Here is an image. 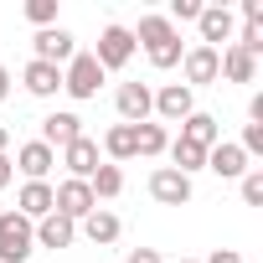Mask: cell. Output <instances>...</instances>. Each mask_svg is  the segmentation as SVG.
<instances>
[{
  "instance_id": "1",
  "label": "cell",
  "mask_w": 263,
  "mask_h": 263,
  "mask_svg": "<svg viewBox=\"0 0 263 263\" xmlns=\"http://www.w3.org/2000/svg\"><path fill=\"white\" fill-rule=\"evenodd\" d=\"M140 42H145L155 67H176L181 62V36H176V26L165 16H140Z\"/></svg>"
},
{
  "instance_id": "2",
  "label": "cell",
  "mask_w": 263,
  "mask_h": 263,
  "mask_svg": "<svg viewBox=\"0 0 263 263\" xmlns=\"http://www.w3.org/2000/svg\"><path fill=\"white\" fill-rule=\"evenodd\" d=\"M36 248V222L21 212H0V263H26Z\"/></svg>"
},
{
  "instance_id": "3",
  "label": "cell",
  "mask_w": 263,
  "mask_h": 263,
  "mask_svg": "<svg viewBox=\"0 0 263 263\" xmlns=\"http://www.w3.org/2000/svg\"><path fill=\"white\" fill-rule=\"evenodd\" d=\"M52 212L67 217V222H83L88 212H98V196L88 191V181H72V176H67V181L52 191Z\"/></svg>"
},
{
  "instance_id": "4",
  "label": "cell",
  "mask_w": 263,
  "mask_h": 263,
  "mask_svg": "<svg viewBox=\"0 0 263 263\" xmlns=\"http://www.w3.org/2000/svg\"><path fill=\"white\" fill-rule=\"evenodd\" d=\"M98 83H103V67L93 62V52H72V62H67V72H62V88H67L72 98H93Z\"/></svg>"
},
{
  "instance_id": "5",
  "label": "cell",
  "mask_w": 263,
  "mask_h": 263,
  "mask_svg": "<svg viewBox=\"0 0 263 263\" xmlns=\"http://www.w3.org/2000/svg\"><path fill=\"white\" fill-rule=\"evenodd\" d=\"M129 57H135V31H124V26H103V36H98V52H93V62L108 72V67H124Z\"/></svg>"
},
{
  "instance_id": "6",
  "label": "cell",
  "mask_w": 263,
  "mask_h": 263,
  "mask_svg": "<svg viewBox=\"0 0 263 263\" xmlns=\"http://www.w3.org/2000/svg\"><path fill=\"white\" fill-rule=\"evenodd\" d=\"M150 196H155L160 206H186V201H191V176H181V171L160 165V171L150 176Z\"/></svg>"
},
{
  "instance_id": "7",
  "label": "cell",
  "mask_w": 263,
  "mask_h": 263,
  "mask_svg": "<svg viewBox=\"0 0 263 263\" xmlns=\"http://www.w3.org/2000/svg\"><path fill=\"white\" fill-rule=\"evenodd\" d=\"M72 140H83V119L78 114H47L42 119V145L47 150H67Z\"/></svg>"
},
{
  "instance_id": "8",
  "label": "cell",
  "mask_w": 263,
  "mask_h": 263,
  "mask_svg": "<svg viewBox=\"0 0 263 263\" xmlns=\"http://www.w3.org/2000/svg\"><path fill=\"white\" fill-rule=\"evenodd\" d=\"M155 114H160V119H171V124L191 119V114H196V103H191V88H186V83H165V88L155 93Z\"/></svg>"
},
{
  "instance_id": "9",
  "label": "cell",
  "mask_w": 263,
  "mask_h": 263,
  "mask_svg": "<svg viewBox=\"0 0 263 263\" xmlns=\"http://www.w3.org/2000/svg\"><path fill=\"white\" fill-rule=\"evenodd\" d=\"M150 108H155V93L145 83H124L119 88V114L124 124H150Z\"/></svg>"
},
{
  "instance_id": "10",
  "label": "cell",
  "mask_w": 263,
  "mask_h": 263,
  "mask_svg": "<svg viewBox=\"0 0 263 263\" xmlns=\"http://www.w3.org/2000/svg\"><path fill=\"white\" fill-rule=\"evenodd\" d=\"M36 62H52V67H62V62H72V36L62 31V26H47V31H36Z\"/></svg>"
},
{
  "instance_id": "11",
  "label": "cell",
  "mask_w": 263,
  "mask_h": 263,
  "mask_svg": "<svg viewBox=\"0 0 263 263\" xmlns=\"http://www.w3.org/2000/svg\"><path fill=\"white\" fill-rule=\"evenodd\" d=\"M181 62H186V83H217L222 78V52L217 47H191Z\"/></svg>"
},
{
  "instance_id": "12",
  "label": "cell",
  "mask_w": 263,
  "mask_h": 263,
  "mask_svg": "<svg viewBox=\"0 0 263 263\" xmlns=\"http://www.w3.org/2000/svg\"><path fill=\"white\" fill-rule=\"evenodd\" d=\"M21 83H26V93L31 98H52L57 88H62V67H52V62H26V72H21Z\"/></svg>"
},
{
  "instance_id": "13",
  "label": "cell",
  "mask_w": 263,
  "mask_h": 263,
  "mask_svg": "<svg viewBox=\"0 0 263 263\" xmlns=\"http://www.w3.org/2000/svg\"><path fill=\"white\" fill-rule=\"evenodd\" d=\"M206 171H217L222 181H237V176H248V155H242L237 145H227V140H222V145H212V150H206Z\"/></svg>"
},
{
  "instance_id": "14",
  "label": "cell",
  "mask_w": 263,
  "mask_h": 263,
  "mask_svg": "<svg viewBox=\"0 0 263 263\" xmlns=\"http://www.w3.org/2000/svg\"><path fill=\"white\" fill-rule=\"evenodd\" d=\"M196 26H201V47H217V42L232 36V11L227 6H201Z\"/></svg>"
},
{
  "instance_id": "15",
  "label": "cell",
  "mask_w": 263,
  "mask_h": 263,
  "mask_svg": "<svg viewBox=\"0 0 263 263\" xmlns=\"http://www.w3.org/2000/svg\"><path fill=\"white\" fill-rule=\"evenodd\" d=\"M62 165L72 171V181H88V176L98 171V145H93L88 135H83V140H72V145L62 150Z\"/></svg>"
},
{
  "instance_id": "16",
  "label": "cell",
  "mask_w": 263,
  "mask_h": 263,
  "mask_svg": "<svg viewBox=\"0 0 263 263\" xmlns=\"http://www.w3.org/2000/svg\"><path fill=\"white\" fill-rule=\"evenodd\" d=\"M16 212H21L26 222H42V217L52 212V186H47V181H26L21 196H16Z\"/></svg>"
},
{
  "instance_id": "17",
  "label": "cell",
  "mask_w": 263,
  "mask_h": 263,
  "mask_svg": "<svg viewBox=\"0 0 263 263\" xmlns=\"http://www.w3.org/2000/svg\"><path fill=\"white\" fill-rule=\"evenodd\" d=\"M72 237H78V227H72L67 217H57V212H47V217L36 222V242H42V248H67Z\"/></svg>"
},
{
  "instance_id": "18",
  "label": "cell",
  "mask_w": 263,
  "mask_h": 263,
  "mask_svg": "<svg viewBox=\"0 0 263 263\" xmlns=\"http://www.w3.org/2000/svg\"><path fill=\"white\" fill-rule=\"evenodd\" d=\"M181 140H191V145L212 150V145H222V129H217V119H212V114H191V119L181 124Z\"/></svg>"
},
{
  "instance_id": "19",
  "label": "cell",
  "mask_w": 263,
  "mask_h": 263,
  "mask_svg": "<svg viewBox=\"0 0 263 263\" xmlns=\"http://www.w3.org/2000/svg\"><path fill=\"white\" fill-rule=\"evenodd\" d=\"M16 160H21L26 181H42V176L52 171V160H57V155H52V150H47L42 140H31V145H21V155H16Z\"/></svg>"
},
{
  "instance_id": "20",
  "label": "cell",
  "mask_w": 263,
  "mask_h": 263,
  "mask_svg": "<svg viewBox=\"0 0 263 263\" xmlns=\"http://www.w3.org/2000/svg\"><path fill=\"white\" fill-rule=\"evenodd\" d=\"M222 72H227L232 83H253V72H258V57H248L242 47H227V52H222Z\"/></svg>"
},
{
  "instance_id": "21",
  "label": "cell",
  "mask_w": 263,
  "mask_h": 263,
  "mask_svg": "<svg viewBox=\"0 0 263 263\" xmlns=\"http://www.w3.org/2000/svg\"><path fill=\"white\" fill-rule=\"evenodd\" d=\"M171 171H181V176H191V171H206V150L201 145H191V140H176L171 145Z\"/></svg>"
},
{
  "instance_id": "22",
  "label": "cell",
  "mask_w": 263,
  "mask_h": 263,
  "mask_svg": "<svg viewBox=\"0 0 263 263\" xmlns=\"http://www.w3.org/2000/svg\"><path fill=\"white\" fill-rule=\"evenodd\" d=\"M83 232H88V242H114L119 237V217L114 212H88L83 217Z\"/></svg>"
},
{
  "instance_id": "23",
  "label": "cell",
  "mask_w": 263,
  "mask_h": 263,
  "mask_svg": "<svg viewBox=\"0 0 263 263\" xmlns=\"http://www.w3.org/2000/svg\"><path fill=\"white\" fill-rule=\"evenodd\" d=\"M103 150L114 160H129V155H135V124H114L108 135H103Z\"/></svg>"
},
{
  "instance_id": "24",
  "label": "cell",
  "mask_w": 263,
  "mask_h": 263,
  "mask_svg": "<svg viewBox=\"0 0 263 263\" xmlns=\"http://www.w3.org/2000/svg\"><path fill=\"white\" fill-rule=\"evenodd\" d=\"M88 191H93V196H119V191H124V176H119V165H98V171L88 176Z\"/></svg>"
},
{
  "instance_id": "25",
  "label": "cell",
  "mask_w": 263,
  "mask_h": 263,
  "mask_svg": "<svg viewBox=\"0 0 263 263\" xmlns=\"http://www.w3.org/2000/svg\"><path fill=\"white\" fill-rule=\"evenodd\" d=\"M165 150V129L160 124H135V155H160Z\"/></svg>"
},
{
  "instance_id": "26",
  "label": "cell",
  "mask_w": 263,
  "mask_h": 263,
  "mask_svg": "<svg viewBox=\"0 0 263 263\" xmlns=\"http://www.w3.org/2000/svg\"><path fill=\"white\" fill-rule=\"evenodd\" d=\"M26 21H36L42 31L57 21V0H26Z\"/></svg>"
},
{
  "instance_id": "27",
  "label": "cell",
  "mask_w": 263,
  "mask_h": 263,
  "mask_svg": "<svg viewBox=\"0 0 263 263\" xmlns=\"http://www.w3.org/2000/svg\"><path fill=\"white\" fill-rule=\"evenodd\" d=\"M242 201L248 206H263V171H248L242 176Z\"/></svg>"
},
{
  "instance_id": "28",
  "label": "cell",
  "mask_w": 263,
  "mask_h": 263,
  "mask_svg": "<svg viewBox=\"0 0 263 263\" xmlns=\"http://www.w3.org/2000/svg\"><path fill=\"white\" fill-rule=\"evenodd\" d=\"M232 47H242L248 57H258V52H263V26H242V36H237Z\"/></svg>"
},
{
  "instance_id": "29",
  "label": "cell",
  "mask_w": 263,
  "mask_h": 263,
  "mask_svg": "<svg viewBox=\"0 0 263 263\" xmlns=\"http://www.w3.org/2000/svg\"><path fill=\"white\" fill-rule=\"evenodd\" d=\"M171 16H176V21H196L201 6H196V0H171Z\"/></svg>"
},
{
  "instance_id": "30",
  "label": "cell",
  "mask_w": 263,
  "mask_h": 263,
  "mask_svg": "<svg viewBox=\"0 0 263 263\" xmlns=\"http://www.w3.org/2000/svg\"><path fill=\"white\" fill-rule=\"evenodd\" d=\"M242 16H248V26H263V0H242Z\"/></svg>"
},
{
  "instance_id": "31",
  "label": "cell",
  "mask_w": 263,
  "mask_h": 263,
  "mask_svg": "<svg viewBox=\"0 0 263 263\" xmlns=\"http://www.w3.org/2000/svg\"><path fill=\"white\" fill-rule=\"evenodd\" d=\"M124 263H160V253H155V248H135V253H129Z\"/></svg>"
},
{
  "instance_id": "32",
  "label": "cell",
  "mask_w": 263,
  "mask_h": 263,
  "mask_svg": "<svg viewBox=\"0 0 263 263\" xmlns=\"http://www.w3.org/2000/svg\"><path fill=\"white\" fill-rule=\"evenodd\" d=\"M206 263H242V258H237V253H232V248H217V253H212V258H206Z\"/></svg>"
},
{
  "instance_id": "33",
  "label": "cell",
  "mask_w": 263,
  "mask_h": 263,
  "mask_svg": "<svg viewBox=\"0 0 263 263\" xmlns=\"http://www.w3.org/2000/svg\"><path fill=\"white\" fill-rule=\"evenodd\" d=\"M6 98H11V72L0 67V103H6Z\"/></svg>"
},
{
  "instance_id": "34",
  "label": "cell",
  "mask_w": 263,
  "mask_h": 263,
  "mask_svg": "<svg viewBox=\"0 0 263 263\" xmlns=\"http://www.w3.org/2000/svg\"><path fill=\"white\" fill-rule=\"evenodd\" d=\"M11 176H16V171H11V160L0 155V186H11Z\"/></svg>"
},
{
  "instance_id": "35",
  "label": "cell",
  "mask_w": 263,
  "mask_h": 263,
  "mask_svg": "<svg viewBox=\"0 0 263 263\" xmlns=\"http://www.w3.org/2000/svg\"><path fill=\"white\" fill-rule=\"evenodd\" d=\"M6 145H11V129H6V124H0V155H6Z\"/></svg>"
},
{
  "instance_id": "36",
  "label": "cell",
  "mask_w": 263,
  "mask_h": 263,
  "mask_svg": "<svg viewBox=\"0 0 263 263\" xmlns=\"http://www.w3.org/2000/svg\"><path fill=\"white\" fill-rule=\"evenodd\" d=\"M181 263H196V258H181Z\"/></svg>"
}]
</instances>
